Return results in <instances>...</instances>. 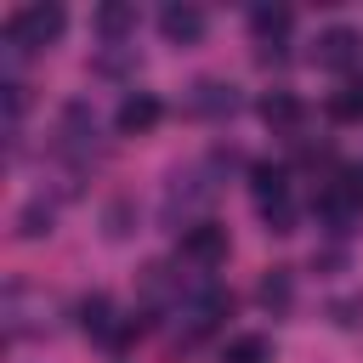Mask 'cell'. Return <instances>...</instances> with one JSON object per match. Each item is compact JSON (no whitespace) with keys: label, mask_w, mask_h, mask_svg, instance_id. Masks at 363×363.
<instances>
[{"label":"cell","mask_w":363,"mask_h":363,"mask_svg":"<svg viewBox=\"0 0 363 363\" xmlns=\"http://www.w3.org/2000/svg\"><path fill=\"white\" fill-rule=\"evenodd\" d=\"M62 28H68V11H62L57 0H34V6H17V11L6 17V57H11V62H23V57L45 51V45H51Z\"/></svg>","instance_id":"1"},{"label":"cell","mask_w":363,"mask_h":363,"mask_svg":"<svg viewBox=\"0 0 363 363\" xmlns=\"http://www.w3.org/2000/svg\"><path fill=\"white\" fill-rule=\"evenodd\" d=\"M57 153H62L68 164H85V159L102 153V142H96V113H91L85 96L62 102V113H57Z\"/></svg>","instance_id":"2"},{"label":"cell","mask_w":363,"mask_h":363,"mask_svg":"<svg viewBox=\"0 0 363 363\" xmlns=\"http://www.w3.org/2000/svg\"><path fill=\"white\" fill-rule=\"evenodd\" d=\"M210 193H216L210 164H204V170H176L170 187H164V221H187L199 204H210ZM187 227H193V221H187Z\"/></svg>","instance_id":"3"},{"label":"cell","mask_w":363,"mask_h":363,"mask_svg":"<svg viewBox=\"0 0 363 363\" xmlns=\"http://www.w3.org/2000/svg\"><path fill=\"white\" fill-rule=\"evenodd\" d=\"M187 329H182V340H204L210 329H221V318H233V295L227 289H216V284H199L193 295H187Z\"/></svg>","instance_id":"4"},{"label":"cell","mask_w":363,"mask_h":363,"mask_svg":"<svg viewBox=\"0 0 363 363\" xmlns=\"http://www.w3.org/2000/svg\"><path fill=\"white\" fill-rule=\"evenodd\" d=\"M182 261L199 267V272L221 267V261H227V227H216V221H193V227H182Z\"/></svg>","instance_id":"5"},{"label":"cell","mask_w":363,"mask_h":363,"mask_svg":"<svg viewBox=\"0 0 363 363\" xmlns=\"http://www.w3.org/2000/svg\"><path fill=\"white\" fill-rule=\"evenodd\" d=\"M357 57H363V34H357V28H340V23H335V28H323V34L312 40V62L329 68V74H346Z\"/></svg>","instance_id":"6"},{"label":"cell","mask_w":363,"mask_h":363,"mask_svg":"<svg viewBox=\"0 0 363 363\" xmlns=\"http://www.w3.org/2000/svg\"><path fill=\"white\" fill-rule=\"evenodd\" d=\"M204 28H210V17H204V6H193V0H170V6L159 11V34H164L170 45H199Z\"/></svg>","instance_id":"7"},{"label":"cell","mask_w":363,"mask_h":363,"mask_svg":"<svg viewBox=\"0 0 363 363\" xmlns=\"http://www.w3.org/2000/svg\"><path fill=\"white\" fill-rule=\"evenodd\" d=\"M238 85H227V79H199L193 91H187V108L199 113V119H233L238 113Z\"/></svg>","instance_id":"8"},{"label":"cell","mask_w":363,"mask_h":363,"mask_svg":"<svg viewBox=\"0 0 363 363\" xmlns=\"http://www.w3.org/2000/svg\"><path fill=\"white\" fill-rule=\"evenodd\" d=\"M261 119H267L272 130H284V136H301L306 102H301L295 91H267V96H261Z\"/></svg>","instance_id":"9"},{"label":"cell","mask_w":363,"mask_h":363,"mask_svg":"<svg viewBox=\"0 0 363 363\" xmlns=\"http://www.w3.org/2000/svg\"><path fill=\"white\" fill-rule=\"evenodd\" d=\"M91 28H96L108 45H125V34L136 28V6H125V0H102L96 17H91Z\"/></svg>","instance_id":"10"},{"label":"cell","mask_w":363,"mask_h":363,"mask_svg":"<svg viewBox=\"0 0 363 363\" xmlns=\"http://www.w3.org/2000/svg\"><path fill=\"white\" fill-rule=\"evenodd\" d=\"M159 113H164V108H159V96L136 91V96H125V102H119V130H125V136H142V130H153V125H159Z\"/></svg>","instance_id":"11"},{"label":"cell","mask_w":363,"mask_h":363,"mask_svg":"<svg viewBox=\"0 0 363 363\" xmlns=\"http://www.w3.org/2000/svg\"><path fill=\"white\" fill-rule=\"evenodd\" d=\"M255 301H261L267 312H289V306H295V278H289V267H272V272L261 278Z\"/></svg>","instance_id":"12"},{"label":"cell","mask_w":363,"mask_h":363,"mask_svg":"<svg viewBox=\"0 0 363 363\" xmlns=\"http://www.w3.org/2000/svg\"><path fill=\"white\" fill-rule=\"evenodd\" d=\"M79 329L108 346V335L119 329V323H113V301H108V295H85V301H79Z\"/></svg>","instance_id":"13"},{"label":"cell","mask_w":363,"mask_h":363,"mask_svg":"<svg viewBox=\"0 0 363 363\" xmlns=\"http://www.w3.org/2000/svg\"><path fill=\"white\" fill-rule=\"evenodd\" d=\"M250 187H255V204H261V210L289 204V187H284V170H278V164H255V170H250Z\"/></svg>","instance_id":"14"},{"label":"cell","mask_w":363,"mask_h":363,"mask_svg":"<svg viewBox=\"0 0 363 363\" xmlns=\"http://www.w3.org/2000/svg\"><path fill=\"white\" fill-rule=\"evenodd\" d=\"M250 28H255L261 45H278V40L289 34V11H284V6H255V11H250Z\"/></svg>","instance_id":"15"},{"label":"cell","mask_w":363,"mask_h":363,"mask_svg":"<svg viewBox=\"0 0 363 363\" xmlns=\"http://www.w3.org/2000/svg\"><path fill=\"white\" fill-rule=\"evenodd\" d=\"M51 221H57V210L45 204V193L40 199H28L23 210H17V238H45L51 233Z\"/></svg>","instance_id":"16"},{"label":"cell","mask_w":363,"mask_h":363,"mask_svg":"<svg viewBox=\"0 0 363 363\" xmlns=\"http://www.w3.org/2000/svg\"><path fill=\"white\" fill-rule=\"evenodd\" d=\"M130 227H136L130 199H108V204H102V238H108V244H125V238H130Z\"/></svg>","instance_id":"17"},{"label":"cell","mask_w":363,"mask_h":363,"mask_svg":"<svg viewBox=\"0 0 363 363\" xmlns=\"http://www.w3.org/2000/svg\"><path fill=\"white\" fill-rule=\"evenodd\" d=\"M91 68H96L102 79H125V74H136V51H130V45H102Z\"/></svg>","instance_id":"18"},{"label":"cell","mask_w":363,"mask_h":363,"mask_svg":"<svg viewBox=\"0 0 363 363\" xmlns=\"http://www.w3.org/2000/svg\"><path fill=\"white\" fill-rule=\"evenodd\" d=\"M170 289H182V278H176V272H170L164 261H153V267H142V295H147V301H164Z\"/></svg>","instance_id":"19"},{"label":"cell","mask_w":363,"mask_h":363,"mask_svg":"<svg viewBox=\"0 0 363 363\" xmlns=\"http://www.w3.org/2000/svg\"><path fill=\"white\" fill-rule=\"evenodd\" d=\"M227 363H272V346H267V335H238V340L227 346Z\"/></svg>","instance_id":"20"},{"label":"cell","mask_w":363,"mask_h":363,"mask_svg":"<svg viewBox=\"0 0 363 363\" xmlns=\"http://www.w3.org/2000/svg\"><path fill=\"white\" fill-rule=\"evenodd\" d=\"M329 119H340V125L363 119V85H346V91H335V96H329Z\"/></svg>","instance_id":"21"},{"label":"cell","mask_w":363,"mask_h":363,"mask_svg":"<svg viewBox=\"0 0 363 363\" xmlns=\"http://www.w3.org/2000/svg\"><path fill=\"white\" fill-rule=\"evenodd\" d=\"M329 187H335V193H340V199H346L352 210H363V164H340Z\"/></svg>","instance_id":"22"},{"label":"cell","mask_w":363,"mask_h":363,"mask_svg":"<svg viewBox=\"0 0 363 363\" xmlns=\"http://www.w3.org/2000/svg\"><path fill=\"white\" fill-rule=\"evenodd\" d=\"M329 318H335L340 329H352V323H363V295H352V301H329Z\"/></svg>","instance_id":"23"},{"label":"cell","mask_w":363,"mask_h":363,"mask_svg":"<svg viewBox=\"0 0 363 363\" xmlns=\"http://www.w3.org/2000/svg\"><path fill=\"white\" fill-rule=\"evenodd\" d=\"M267 216V233H295V210L289 204H272V210H261Z\"/></svg>","instance_id":"24"}]
</instances>
